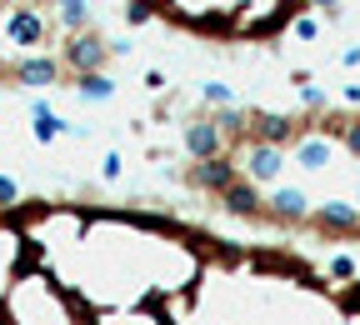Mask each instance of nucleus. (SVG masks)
<instances>
[{"mask_svg": "<svg viewBox=\"0 0 360 325\" xmlns=\"http://www.w3.org/2000/svg\"><path fill=\"white\" fill-rule=\"evenodd\" d=\"M125 20H130V25H150V20H155V6H150V0H130V6H125Z\"/></svg>", "mask_w": 360, "mask_h": 325, "instance_id": "obj_20", "label": "nucleus"}, {"mask_svg": "<svg viewBox=\"0 0 360 325\" xmlns=\"http://www.w3.org/2000/svg\"><path fill=\"white\" fill-rule=\"evenodd\" d=\"M186 155H191V165H195V160H215V155H225V135L210 125V115L186 125Z\"/></svg>", "mask_w": 360, "mask_h": 325, "instance_id": "obj_8", "label": "nucleus"}, {"mask_svg": "<svg viewBox=\"0 0 360 325\" xmlns=\"http://www.w3.org/2000/svg\"><path fill=\"white\" fill-rule=\"evenodd\" d=\"M245 120H250V110H240V106H225L220 115H210V125L220 135H245Z\"/></svg>", "mask_w": 360, "mask_h": 325, "instance_id": "obj_15", "label": "nucleus"}, {"mask_svg": "<svg viewBox=\"0 0 360 325\" xmlns=\"http://www.w3.org/2000/svg\"><path fill=\"white\" fill-rule=\"evenodd\" d=\"M295 135H300V120L276 115V110H250V120H245V141L276 146V151H290V141H295Z\"/></svg>", "mask_w": 360, "mask_h": 325, "instance_id": "obj_4", "label": "nucleus"}, {"mask_svg": "<svg viewBox=\"0 0 360 325\" xmlns=\"http://www.w3.org/2000/svg\"><path fill=\"white\" fill-rule=\"evenodd\" d=\"M285 160H290V165H300V170H326V165L335 160V141H330L321 125H300V135L290 141Z\"/></svg>", "mask_w": 360, "mask_h": 325, "instance_id": "obj_2", "label": "nucleus"}, {"mask_svg": "<svg viewBox=\"0 0 360 325\" xmlns=\"http://www.w3.org/2000/svg\"><path fill=\"white\" fill-rule=\"evenodd\" d=\"M15 80L30 85V90L56 85V80H60V60H56V56H25V60H15Z\"/></svg>", "mask_w": 360, "mask_h": 325, "instance_id": "obj_10", "label": "nucleus"}, {"mask_svg": "<svg viewBox=\"0 0 360 325\" xmlns=\"http://www.w3.org/2000/svg\"><path fill=\"white\" fill-rule=\"evenodd\" d=\"M340 96H345L350 106H360V85H345V90H340Z\"/></svg>", "mask_w": 360, "mask_h": 325, "instance_id": "obj_27", "label": "nucleus"}, {"mask_svg": "<svg viewBox=\"0 0 360 325\" xmlns=\"http://www.w3.org/2000/svg\"><path fill=\"white\" fill-rule=\"evenodd\" d=\"M220 200H225V210H231V215H245V220L265 210V200H260V185H250V180H236V185H231V191H225Z\"/></svg>", "mask_w": 360, "mask_h": 325, "instance_id": "obj_12", "label": "nucleus"}, {"mask_svg": "<svg viewBox=\"0 0 360 325\" xmlns=\"http://www.w3.org/2000/svg\"><path fill=\"white\" fill-rule=\"evenodd\" d=\"M265 205H270V215H276V220H285V225H300V220H310V196L300 191V185H281V191L270 196Z\"/></svg>", "mask_w": 360, "mask_h": 325, "instance_id": "obj_9", "label": "nucleus"}, {"mask_svg": "<svg viewBox=\"0 0 360 325\" xmlns=\"http://www.w3.org/2000/svg\"><path fill=\"white\" fill-rule=\"evenodd\" d=\"M56 11H60V20H65L70 35L90 30V6H85V0H56Z\"/></svg>", "mask_w": 360, "mask_h": 325, "instance_id": "obj_14", "label": "nucleus"}, {"mask_svg": "<svg viewBox=\"0 0 360 325\" xmlns=\"http://www.w3.org/2000/svg\"><path fill=\"white\" fill-rule=\"evenodd\" d=\"M300 96H305V106H310V110H321V106H330V96H326L321 85H300Z\"/></svg>", "mask_w": 360, "mask_h": 325, "instance_id": "obj_23", "label": "nucleus"}, {"mask_svg": "<svg viewBox=\"0 0 360 325\" xmlns=\"http://www.w3.org/2000/svg\"><path fill=\"white\" fill-rule=\"evenodd\" d=\"M20 205V180L0 170V210H15Z\"/></svg>", "mask_w": 360, "mask_h": 325, "instance_id": "obj_18", "label": "nucleus"}, {"mask_svg": "<svg viewBox=\"0 0 360 325\" xmlns=\"http://www.w3.org/2000/svg\"><path fill=\"white\" fill-rule=\"evenodd\" d=\"M355 210H360V196H355Z\"/></svg>", "mask_w": 360, "mask_h": 325, "instance_id": "obj_29", "label": "nucleus"}, {"mask_svg": "<svg viewBox=\"0 0 360 325\" xmlns=\"http://www.w3.org/2000/svg\"><path fill=\"white\" fill-rule=\"evenodd\" d=\"M0 30H6V40L11 45H45V15L35 11V6H11V15L0 20Z\"/></svg>", "mask_w": 360, "mask_h": 325, "instance_id": "obj_5", "label": "nucleus"}, {"mask_svg": "<svg viewBox=\"0 0 360 325\" xmlns=\"http://www.w3.org/2000/svg\"><path fill=\"white\" fill-rule=\"evenodd\" d=\"M6 6H25V0H6Z\"/></svg>", "mask_w": 360, "mask_h": 325, "instance_id": "obj_28", "label": "nucleus"}, {"mask_svg": "<svg viewBox=\"0 0 360 325\" xmlns=\"http://www.w3.org/2000/svg\"><path fill=\"white\" fill-rule=\"evenodd\" d=\"M326 281H340V286L360 281V265H355V255H330V260H326Z\"/></svg>", "mask_w": 360, "mask_h": 325, "instance_id": "obj_16", "label": "nucleus"}, {"mask_svg": "<svg viewBox=\"0 0 360 325\" xmlns=\"http://www.w3.org/2000/svg\"><path fill=\"white\" fill-rule=\"evenodd\" d=\"M200 101H205V106H220V110H225V106H236V90L225 85V80H200Z\"/></svg>", "mask_w": 360, "mask_h": 325, "instance_id": "obj_17", "label": "nucleus"}, {"mask_svg": "<svg viewBox=\"0 0 360 325\" xmlns=\"http://www.w3.org/2000/svg\"><path fill=\"white\" fill-rule=\"evenodd\" d=\"M340 65H345V70H355V65H360V40H355V45H345V51H340Z\"/></svg>", "mask_w": 360, "mask_h": 325, "instance_id": "obj_24", "label": "nucleus"}, {"mask_svg": "<svg viewBox=\"0 0 360 325\" xmlns=\"http://www.w3.org/2000/svg\"><path fill=\"white\" fill-rule=\"evenodd\" d=\"M120 170H125V155H120V151H110V155L101 160V180H105V185H115V180H120Z\"/></svg>", "mask_w": 360, "mask_h": 325, "instance_id": "obj_22", "label": "nucleus"}, {"mask_svg": "<svg viewBox=\"0 0 360 325\" xmlns=\"http://www.w3.org/2000/svg\"><path fill=\"white\" fill-rule=\"evenodd\" d=\"M236 180H240V170H236L231 155H215V160H195L191 165V185H195V191H210V196H225Z\"/></svg>", "mask_w": 360, "mask_h": 325, "instance_id": "obj_6", "label": "nucleus"}, {"mask_svg": "<svg viewBox=\"0 0 360 325\" xmlns=\"http://www.w3.org/2000/svg\"><path fill=\"white\" fill-rule=\"evenodd\" d=\"M290 35L295 40H321V20H315V15H295L290 20Z\"/></svg>", "mask_w": 360, "mask_h": 325, "instance_id": "obj_19", "label": "nucleus"}, {"mask_svg": "<svg viewBox=\"0 0 360 325\" xmlns=\"http://www.w3.org/2000/svg\"><path fill=\"white\" fill-rule=\"evenodd\" d=\"M315 230H326V236H355L360 230V210L350 200H326V205H315L310 210Z\"/></svg>", "mask_w": 360, "mask_h": 325, "instance_id": "obj_7", "label": "nucleus"}, {"mask_svg": "<svg viewBox=\"0 0 360 325\" xmlns=\"http://www.w3.org/2000/svg\"><path fill=\"white\" fill-rule=\"evenodd\" d=\"M310 6H315V11H326V15H340L345 0H310Z\"/></svg>", "mask_w": 360, "mask_h": 325, "instance_id": "obj_25", "label": "nucleus"}, {"mask_svg": "<svg viewBox=\"0 0 360 325\" xmlns=\"http://www.w3.org/2000/svg\"><path fill=\"white\" fill-rule=\"evenodd\" d=\"M345 305H350V310H360V281H350V291H345Z\"/></svg>", "mask_w": 360, "mask_h": 325, "instance_id": "obj_26", "label": "nucleus"}, {"mask_svg": "<svg viewBox=\"0 0 360 325\" xmlns=\"http://www.w3.org/2000/svg\"><path fill=\"white\" fill-rule=\"evenodd\" d=\"M105 60H110V45H105L96 30L70 35L65 51H60V65H70L75 75H96V70H105Z\"/></svg>", "mask_w": 360, "mask_h": 325, "instance_id": "obj_3", "label": "nucleus"}, {"mask_svg": "<svg viewBox=\"0 0 360 325\" xmlns=\"http://www.w3.org/2000/svg\"><path fill=\"white\" fill-rule=\"evenodd\" d=\"M340 146H345V151H350V155H355V160H360V115H355V120H345V125H340Z\"/></svg>", "mask_w": 360, "mask_h": 325, "instance_id": "obj_21", "label": "nucleus"}, {"mask_svg": "<svg viewBox=\"0 0 360 325\" xmlns=\"http://www.w3.org/2000/svg\"><path fill=\"white\" fill-rule=\"evenodd\" d=\"M30 120H35V125H30V135H35V141H40V146H56V141H60V135H65V120H60V115H56L51 106H45L40 96L30 101Z\"/></svg>", "mask_w": 360, "mask_h": 325, "instance_id": "obj_11", "label": "nucleus"}, {"mask_svg": "<svg viewBox=\"0 0 360 325\" xmlns=\"http://www.w3.org/2000/svg\"><path fill=\"white\" fill-rule=\"evenodd\" d=\"M231 160H236L240 180H250V185H270V180H281V170H285V151L260 146V141H240V151Z\"/></svg>", "mask_w": 360, "mask_h": 325, "instance_id": "obj_1", "label": "nucleus"}, {"mask_svg": "<svg viewBox=\"0 0 360 325\" xmlns=\"http://www.w3.org/2000/svg\"><path fill=\"white\" fill-rule=\"evenodd\" d=\"M75 96L90 101V106H105V101H115V80H110L105 70H96V75H75Z\"/></svg>", "mask_w": 360, "mask_h": 325, "instance_id": "obj_13", "label": "nucleus"}]
</instances>
